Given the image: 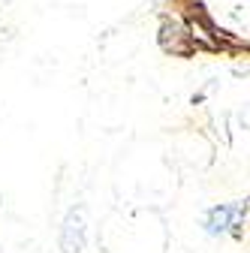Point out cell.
<instances>
[{
    "instance_id": "obj_1",
    "label": "cell",
    "mask_w": 250,
    "mask_h": 253,
    "mask_svg": "<svg viewBox=\"0 0 250 253\" xmlns=\"http://www.w3.org/2000/svg\"><path fill=\"white\" fill-rule=\"evenodd\" d=\"M238 214H241V208H214V211H211V220H208V232H211V235H214V232H223Z\"/></svg>"
}]
</instances>
